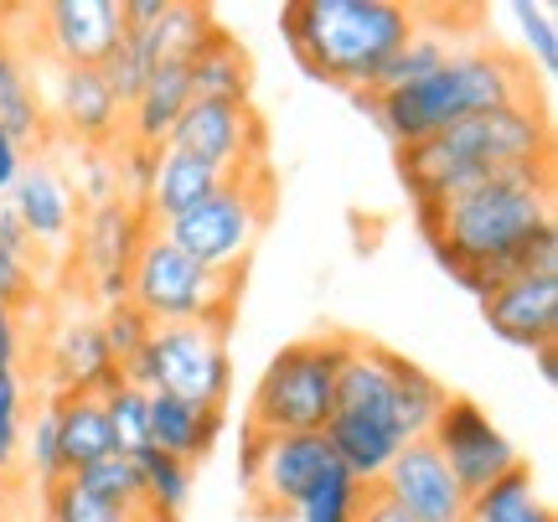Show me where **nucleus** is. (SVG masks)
I'll list each match as a JSON object with an SVG mask.
<instances>
[{
	"label": "nucleus",
	"instance_id": "obj_2",
	"mask_svg": "<svg viewBox=\"0 0 558 522\" xmlns=\"http://www.w3.org/2000/svg\"><path fill=\"white\" fill-rule=\"evenodd\" d=\"M533 68L501 47H456L445 68H435L429 78L409 83V88H388V94H347L357 114L378 124L393 141V150L418 141H435L439 130L501 109V104L533 99Z\"/></svg>",
	"mask_w": 558,
	"mask_h": 522
},
{
	"label": "nucleus",
	"instance_id": "obj_34",
	"mask_svg": "<svg viewBox=\"0 0 558 522\" xmlns=\"http://www.w3.org/2000/svg\"><path fill=\"white\" fill-rule=\"evenodd\" d=\"M21 456H26V465H32V476H37V486L47 491V486H58L68 471H62V445H58V424H52V409H47V399L37 403V414L26 420V435H21Z\"/></svg>",
	"mask_w": 558,
	"mask_h": 522
},
{
	"label": "nucleus",
	"instance_id": "obj_24",
	"mask_svg": "<svg viewBox=\"0 0 558 522\" xmlns=\"http://www.w3.org/2000/svg\"><path fill=\"white\" fill-rule=\"evenodd\" d=\"M0 130H5L16 145L52 141L47 109H41V83H32L26 58L11 52L5 41H0Z\"/></svg>",
	"mask_w": 558,
	"mask_h": 522
},
{
	"label": "nucleus",
	"instance_id": "obj_26",
	"mask_svg": "<svg viewBox=\"0 0 558 522\" xmlns=\"http://www.w3.org/2000/svg\"><path fill=\"white\" fill-rule=\"evenodd\" d=\"M393 399H399L403 440H424L435 414L445 409V399H450V388H445L429 367H418L409 352H393Z\"/></svg>",
	"mask_w": 558,
	"mask_h": 522
},
{
	"label": "nucleus",
	"instance_id": "obj_1",
	"mask_svg": "<svg viewBox=\"0 0 558 522\" xmlns=\"http://www.w3.org/2000/svg\"><path fill=\"white\" fill-rule=\"evenodd\" d=\"M548 218H554V166L497 171L439 202V233L429 248L445 264V275L481 301L497 280L501 259Z\"/></svg>",
	"mask_w": 558,
	"mask_h": 522
},
{
	"label": "nucleus",
	"instance_id": "obj_9",
	"mask_svg": "<svg viewBox=\"0 0 558 522\" xmlns=\"http://www.w3.org/2000/svg\"><path fill=\"white\" fill-rule=\"evenodd\" d=\"M166 145L218 166L222 177H248L269 166V130L248 99H192L171 124Z\"/></svg>",
	"mask_w": 558,
	"mask_h": 522
},
{
	"label": "nucleus",
	"instance_id": "obj_17",
	"mask_svg": "<svg viewBox=\"0 0 558 522\" xmlns=\"http://www.w3.org/2000/svg\"><path fill=\"white\" fill-rule=\"evenodd\" d=\"M481 316L501 342L538 352L554 347L558 337V275H518V280H497L481 295Z\"/></svg>",
	"mask_w": 558,
	"mask_h": 522
},
{
	"label": "nucleus",
	"instance_id": "obj_44",
	"mask_svg": "<svg viewBox=\"0 0 558 522\" xmlns=\"http://www.w3.org/2000/svg\"><path fill=\"white\" fill-rule=\"evenodd\" d=\"M357 522H414V518H403V512L383 497L378 486H367V502H362V518Z\"/></svg>",
	"mask_w": 558,
	"mask_h": 522
},
{
	"label": "nucleus",
	"instance_id": "obj_7",
	"mask_svg": "<svg viewBox=\"0 0 558 522\" xmlns=\"http://www.w3.org/2000/svg\"><path fill=\"white\" fill-rule=\"evenodd\" d=\"M269 218H275V171L264 166L248 177H228L207 202L160 222L156 233L207 269H248V254Z\"/></svg>",
	"mask_w": 558,
	"mask_h": 522
},
{
	"label": "nucleus",
	"instance_id": "obj_21",
	"mask_svg": "<svg viewBox=\"0 0 558 522\" xmlns=\"http://www.w3.org/2000/svg\"><path fill=\"white\" fill-rule=\"evenodd\" d=\"M222 171L218 166L197 161V156H186V150H171V145H160L156 156V181H150V197H145V218L156 222H171L181 213H192L197 202H207L213 192L222 186Z\"/></svg>",
	"mask_w": 558,
	"mask_h": 522
},
{
	"label": "nucleus",
	"instance_id": "obj_36",
	"mask_svg": "<svg viewBox=\"0 0 558 522\" xmlns=\"http://www.w3.org/2000/svg\"><path fill=\"white\" fill-rule=\"evenodd\" d=\"M99 331H104V342H109V357L124 367L140 347L150 342L156 321H150L135 301H120V305H104V311H99Z\"/></svg>",
	"mask_w": 558,
	"mask_h": 522
},
{
	"label": "nucleus",
	"instance_id": "obj_16",
	"mask_svg": "<svg viewBox=\"0 0 558 522\" xmlns=\"http://www.w3.org/2000/svg\"><path fill=\"white\" fill-rule=\"evenodd\" d=\"M373 486L414 522H465V502H471L429 440L403 445L399 456H393V465Z\"/></svg>",
	"mask_w": 558,
	"mask_h": 522
},
{
	"label": "nucleus",
	"instance_id": "obj_8",
	"mask_svg": "<svg viewBox=\"0 0 558 522\" xmlns=\"http://www.w3.org/2000/svg\"><path fill=\"white\" fill-rule=\"evenodd\" d=\"M145 393H171L197 409H222L233 393V352L218 326H156L150 342L120 367Z\"/></svg>",
	"mask_w": 558,
	"mask_h": 522
},
{
	"label": "nucleus",
	"instance_id": "obj_41",
	"mask_svg": "<svg viewBox=\"0 0 558 522\" xmlns=\"http://www.w3.org/2000/svg\"><path fill=\"white\" fill-rule=\"evenodd\" d=\"M21 367V321L16 311L0 305V373H16Z\"/></svg>",
	"mask_w": 558,
	"mask_h": 522
},
{
	"label": "nucleus",
	"instance_id": "obj_10",
	"mask_svg": "<svg viewBox=\"0 0 558 522\" xmlns=\"http://www.w3.org/2000/svg\"><path fill=\"white\" fill-rule=\"evenodd\" d=\"M424 440L439 450V461L450 465V476L460 482L465 497L486 491L492 482H501L507 471L522 465V450L512 445V435H501V424L476 399H460V393L445 399Z\"/></svg>",
	"mask_w": 558,
	"mask_h": 522
},
{
	"label": "nucleus",
	"instance_id": "obj_40",
	"mask_svg": "<svg viewBox=\"0 0 558 522\" xmlns=\"http://www.w3.org/2000/svg\"><path fill=\"white\" fill-rule=\"evenodd\" d=\"M0 305L5 311H32L37 305V259L0 248Z\"/></svg>",
	"mask_w": 558,
	"mask_h": 522
},
{
	"label": "nucleus",
	"instance_id": "obj_5",
	"mask_svg": "<svg viewBox=\"0 0 558 522\" xmlns=\"http://www.w3.org/2000/svg\"><path fill=\"white\" fill-rule=\"evenodd\" d=\"M352 331H311L284 342L254 383L248 424L264 435H320L337 409V373Z\"/></svg>",
	"mask_w": 558,
	"mask_h": 522
},
{
	"label": "nucleus",
	"instance_id": "obj_18",
	"mask_svg": "<svg viewBox=\"0 0 558 522\" xmlns=\"http://www.w3.org/2000/svg\"><path fill=\"white\" fill-rule=\"evenodd\" d=\"M5 207L16 213V222L26 228L32 248H68L73 243V228H78V202L68 192V177H58L52 166H21L16 186Z\"/></svg>",
	"mask_w": 558,
	"mask_h": 522
},
{
	"label": "nucleus",
	"instance_id": "obj_46",
	"mask_svg": "<svg viewBox=\"0 0 558 522\" xmlns=\"http://www.w3.org/2000/svg\"><path fill=\"white\" fill-rule=\"evenodd\" d=\"M533 362H538V378L554 388V383H558V347H538V352H533Z\"/></svg>",
	"mask_w": 558,
	"mask_h": 522
},
{
	"label": "nucleus",
	"instance_id": "obj_37",
	"mask_svg": "<svg viewBox=\"0 0 558 522\" xmlns=\"http://www.w3.org/2000/svg\"><path fill=\"white\" fill-rule=\"evenodd\" d=\"M21 435H26V378L16 367V373H0V471H16Z\"/></svg>",
	"mask_w": 558,
	"mask_h": 522
},
{
	"label": "nucleus",
	"instance_id": "obj_30",
	"mask_svg": "<svg viewBox=\"0 0 558 522\" xmlns=\"http://www.w3.org/2000/svg\"><path fill=\"white\" fill-rule=\"evenodd\" d=\"M450 52H456V41L445 37V32H429V26L418 21V32L399 47V58L383 68V78H378V88H373V94H388V88H409V83L429 78L435 68H445V58H450Z\"/></svg>",
	"mask_w": 558,
	"mask_h": 522
},
{
	"label": "nucleus",
	"instance_id": "obj_27",
	"mask_svg": "<svg viewBox=\"0 0 558 522\" xmlns=\"http://www.w3.org/2000/svg\"><path fill=\"white\" fill-rule=\"evenodd\" d=\"M140 465V482H145V512H156V518H181L186 512V497H192V465H181L177 456H166V450H140L135 456ZM140 512V518H145Z\"/></svg>",
	"mask_w": 558,
	"mask_h": 522
},
{
	"label": "nucleus",
	"instance_id": "obj_22",
	"mask_svg": "<svg viewBox=\"0 0 558 522\" xmlns=\"http://www.w3.org/2000/svg\"><path fill=\"white\" fill-rule=\"evenodd\" d=\"M52 409V424H58V445H62V471L73 476L83 465L114 456V429H109V414H104L99 393H58L47 399Z\"/></svg>",
	"mask_w": 558,
	"mask_h": 522
},
{
	"label": "nucleus",
	"instance_id": "obj_42",
	"mask_svg": "<svg viewBox=\"0 0 558 522\" xmlns=\"http://www.w3.org/2000/svg\"><path fill=\"white\" fill-rule=\"evenodd\" d=\"M264 429H254V424H243V440H239V482L248 486L254 482V465H259V456H264Z\"/></svg>",
	"mask_w": 558,
	"mask_h": 522
},
{
	"label": "nucleus",
	"instance_id": "obj_35",
	"mask_svg": "<svg viewBox=\"0 0 558 522\" xmlns=\"http://www.w3.org/2000/svg\"><path fill=\"white\" fill-rule=\"evenodd\" d=\"M68 192H73V202H78V213H88V207H104V202H120V171H114V150H78Z\"/></svg>",
	"mask_w": 558,
	"mask_h": 522
},
{
	"label": "nucleus",
	"instance_id": "obj_45",
	"mask_svg": "<svg viewBox=\"0 0 558 522\" xmlns=\"http://www.w3.org/2000/svg\"><path fill=\"white\" fill-rule=\"evenodd\" d=\"M16 507H21L16 471H0V522H16Z\"/></svg>",
	"mask_w": 558,
	"mask_h": 522
},
{
	"label": "nucleus",
	"instance_id": "obj_29",
	"mask_svg": "<svg viewBox=\"0 0 558 522\" xmlns=\"http://www.w3.org/2000/svg\"><path fill=\"white\" fill-rule=\"evenodd\" d=\"M68 482L78 486V491H88V497H99V502L109 507H124V512H145V482H140V465L135 456H104V461L83 465V471H73Z\"/></svg>",
	"mask_w": 558,
	"mask_h": 522
},
{
	"label": "nucleus",
	"instance_id": "obj_13",
	"mask_svg": "<svg viewBox=\"0 0 558 522\" xmlns=\"http://www.w3.org/2000/svg\"><path fill=\"white\" fill-rule=\"evenodd\" d=\"M331 445L326 435H269L264 456L254 465V482L243 486L248 512H259L264 522H290L300 497L331 471Z\"/></svg>",
	"mask_w": 558,
	"mask_h": 522
},
{
	"label": "nucleus",
	"instance_id": "obj_38",
	"mask_svg": "<svg viewBox=\"0 0 558 522\" xmlns=\"http://www.w3.org/2000/svg\"><path fill=\"white\" fill-rule=\"evenodd\" d=\"M518 16V32L527 41V58L538 62V73H554L558 68V26H554V11L548 5H533V0H512L507 5Z\"/></svg>",
	"mask_w": 558,
	"mask_h": 522
},
{
	"label": "nucleus",
	"instance_id": "obj_12",
	"mask_svg": "<svg viewBox=\"0 0 558 522\" xmlns=\"http://www.w3.org/2000/svg\"><path fill=\"white\" fill-rule=\"evenodd\" d=\"M47 130L78 141V150H114L124 141V104L99 68H52L41 88Z\"/></svg>",
	"mask_w": 558,
	"mask_h": 522
},
{
	"label": "nucleus",
	"instance_id": "obj_6",
	"mask_svg": "<svg viewBox=\"0 0 558 522\" xmlns=\"http://www.w3.org/2000/svg\"><path fill=\"white\" fill-rule=\"evenodd\" d=\"M248 269H207L160 233L145 239L130 269V301L156 326H218L233 337Z\"/></svg>",
	"mask_w": 558,
	"mask_h": 522
},
{
	"label": "nucleus",
	"instance_id": "obj_23",
	"mask_svg": "<svg viewBox=\"0 0 558 522\" xmlns=\"http://www.w3.org/2000/svg\"><path fill=\"white\" fill-rule=\"evenodd\" d=\"M186 73H192V99H248L254 88V58L222 21L197 41Z\"/></svg>",
	"mask_w": 558,
	"mask_h": 522
},
{
	"label": "nucleus",
	"instance_id": "obj_25",
	"mask_svg": "<svg viewBox=\"0 0 558 522\" xmlns=\"http://www.w3.org/2000/svg\"><path fill=\"white\" fill-rule=\"evenodd\" d=\"M465 522H554V507L538 497L533 465L522 461L518 471H507L501 482H492L465 502Z\"/></svg>",
	"mask_w": 558,
	"mask_h": 522
},
{
	"label": "nucleus",
	"instance_id": "obj_11",
	"mask_svg": "<svg viewBox=\"0 0 558 522\" xmlns=\"http://www.w3.org/2000/svg\"><path fill=\"white\" fill-rule=\"evenodd\" d=\"M37 378L47 388V399L58 393H109L120 388L124 373L120 362L109 357V342L99 331V311H83V305H68L58 311L47 331L37 342Z\"/></svg>",
	"mask_w": 558,
	"mask_h": 522
},
{
	"label": "nucleus",
	"instance_id": "obj_32",
	"mask_svg": "<svg viewBox=\"0 0 558 522\" xmlns=\"http://www.w3.org/2000/svg\"><path fill=\"white\" fill-rule=\"evenodd\" d=\"M150 68H156V47H150V32H124L120 47L109 52V62H104L99 73H104V83L114 88V99L130 109V104L140 99L145 78H150Z\"/></svg>",
	"mask_w": 558,
	"mask_h": 522
},
{
	"label": "nucleus",
	"instance_id": "obj_3",
	"mask_svg": "<svg viewBox=\"0 0 558 522\" xmlns=\"http://www.w3.org/2000/svg\"><path fill=\"white\" fill-rule=\"evenodd\" d=\"M418 32V11L399 0H284L279 37L311 78L341 94H373L383 68Z\"/></svg>",
	"mask_w": 558,
	"mask_h": 522
},
{
	"label": "nucleus",
	"instance_id": "obj_39",
	"mask_svg": "<svg viewBox=\"0 0 558 522\" xmlns=\"http://www.w3.org/2000/svg\"><path fill=\"white\" fill-rule=\"evenodd\" d=\"M156 145H135V141H120L114 145V171H120V202L130 207H145L150 197V181H156Z\"/></svg>",
	"mask_w": 558,
	"mask_h": 522
},
{
	"label": "nucleus",
	"instance_id": "obj_20",
	"mask_svg": "<svg viewBox=\"0 0 558 522\" xmlns=\"http://www.w3.org/2000/svg\"><path fill=\"white\" fill-rule=\"evenodd\" d=\"M222 435V409H197L171 393H150V445L177 456L181 465H202L218 450Z\"/></svg>",
	"mask_w": 558,
	"mask_h": 522
},
{
	"label": "nucleus",
	"instance_id": "obj_43",
	"mask_svg": "<svg viewBox=\"0 0 558 522\" xmlns=\"http://www.w3.org/2000/svg\"><path fill=\"white\" fill-rule=\"evenodd\" d=\"M21 145L11 141V135H5V130H0V202L11 197V186H16V177H21Z\"/></svg>",
	"mask_w": 558,
	"mask_h": 522
},
{
	"label": "nucleus",
	"instance_id": "obj_33",
	"mask_svg": "<svg viewBox=\"0 0 558 522\" xmlns=\"http://www.w3.org/2000/svg\"><path fill=\"white\" fill-rule=\"evenodd\" d=\"M41 522H140V512H124V507H109L99 497H88L62 476L58 486L41 491Z\"/></svg>",
	"mask_w": 558,
	"mask_h": 522
},
{
	"label": "nucleus",
	"instance_id": "obj_4",
	"mask_svg": "<svg viewBox=\"0 0 558 522\" xmlns=\"http://www.w3.org/2000/svg\"><path fill=\"white\" fill-rule=\"evenodd\" d=\"M522 166H554V120L538 94L471 114V120L439 130L435 141L399 150V177L414 202H445L471 181L522 171Z\"/></svg>",
	"mask_w": 558,
	"mask_h": 522
},
{
	"label": "nucleus",
	"instance_id": "obj_28",
	"mask_svg": "<svg viewBox=\"0 0 558 522\" xmlns=\"http://www.w3.org/2000/svg\"><path fill=\"white\" fill-rule=\"evenodd\" d=\"M362 502H367V486H362L347 465H331V471L300 497L290 522H357Z\"/></svg>",
	"mask_w": 558,
	"mask_h": 522
},
{
	"label": "nucleus",
	"instance_id": "obj_31",
	"mask_svg": "<svg viewBox=\"0 0 558 522\" xmlns=\"http://www.w3.org/2000/svg\"><path fill=\"white\" fill-rule=\"evenodd\" d=\"M104 414H109V429H114L120 456L150 450V393H145V388H135V383L109 388V393H104Z\"/></svg>",
	"mask_w": 558,
	"mask_h": 522
},
{
	"label": "nucleus",
	"instance_id": "obj_19",
	"mask_svg": "<svg viewBox=\"0 0 558 522\" xmlns=\"http://www.w3.org/2000/svg\"><path fill=\"white\" fill-rule=\"evenodd\" d=\"M186 104H192V73H186V62L181 58L156 62L150 78H145V88H140V99L124 109V141L156 145L160 150Z\"/></svg>",
	"mask_w": 558,
	"mask_h": 522
},
{
	"label": "nucleus",
	"instance_id": "obj_14",
	"mask_svg": "<svg viewBox=\"0 0 558 522\" xmlns=\"http://www.w3.org/2000/svg\"><path fill=\"white\" fill-rule=\"evenodd\" d=\"M120 37V0H52L37 11V47L52 58V68H104Z\"/></svg>",
	"mask_w": 558,
	"mask_h": 522
},
{
	"label": "nucleus",
	"instance_id": "obj_15",
	"mask_svg": "<svg viewBox=\"0 0 558 522\" xmlns=\"http://www.w3.org/2000/svg\"><path fill=\"white\" fill-rule=\"evenodd\" d=\"M150 233H156V222L145 218V207H130V202H104V207L78 213L68 254H73L83 290H94L99 280H114V275H130Z\"/></svg>",
	"mask_w": 558,
	"mask_h": 522
}]
</instances>
